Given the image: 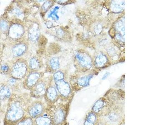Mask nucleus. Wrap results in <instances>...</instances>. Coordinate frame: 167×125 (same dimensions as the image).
<instances>
[{"label":"nucleus","mask_w":167,"mask_h":125,"mask_svg":"<svg viewBox=\"0 0 167 125\" xmlns=\"http://www.w3.org/2000/svg\"><path fill=\"white\" fill-rule=\"evenodd\" d=\"M28 106L26 102L21 98L16 97L13 98L9 103L5 114V119L7 124L16 125L26 116Z\"/></svg>","instance_id":"nucleus-1"},{"label":"nucleus","mask_w":167,"mask_h":125,"mask_svg":"<svg viewBox=\"0 0 167 125\" xmlns=\"http://www.w3.org/2000/svg\"><path fill=\"white\" fill-rule=\"evenodd\" d=\"M47 108L46 112L53 125H62L66 120L68 107L62 103L56 102ZM45 112V113H46Z\"/></svg>","instance_id":"nucleus-2"},{"label":"nucleus","mask_w":167,"mask_h":125,"mask_svg":"<svg viewBox=\"0 0 167 125\" xmlns=\"http://www.w3.org/2000/svg\"><path fill=\"white\" fill-rule=\"evenodd\" d=\"M47 107L45 103L41 101H37L29 104L26 108V114L28 116L35 119L44 114Z\"/></svg>","instance_id":"nucleus-3"},{"label":"nucleus","mask_w":167,"mask_h":125,"mask_svg":"<svg viewBox=\"0 0 167 125\" xmlns=\"http://www.w3.org/2000/svg\"><path fill=\"white\" fill-rule=\"evenodd\" d=\"M55 84L57 91L62 98L66 99L70 96L71 93V89L68 83L62 80L57 81Z\"/></svg>","instance_id":"nucleus-4"},{"label":"nucleus","mask_w":167,"mask_h":125,"mask_svg":"<svg viewBox=\"0 0 167 125\" xmlns=\"http://www.w3.org/2000/svg\"><path fill=\"white\" fill-rule=\"evenodd\" d=\"M45 100L48 106L51 105L57 102L59 97V94L56 87L53 86L49 87L46 90Z\"/></svg>","instance_id":"nucleus-5"},{"label":"nucleus","mask_w":167,"mask_h":125,"mask_svg":"<svg viewBox=\"0 0 167 125\" xmlns=\"http://www.w3.org/2000/svg\"><path fill=\"white\" fill-rule=\"evenodd\" d=\"M27 67L25 63L22 61L18 62L14 65L12 74L14 79H22L25 75Z\"/></svg>","instance_id":"nucleus-6"},{"label":"nucleus","mask_w":167,"mask_h":125,"mask_svg":"<svg viewBox=\"0 0 167 125\" xmlns=\"http://www.w3.org/2000/svg\"><path fill=\"white\" fill-rule=\"evenodd\" d=\"M46 85L42 82H39L32 89L31 95L34 98H42L46 93Z\"/></svg>","instance_id":"nucleus-7"},{"label":"nucleus","mask_w":167,"mask_h":125,"mask_svg":"<svg viewBox=\"0 0 167 125\" xmlns=\"http://www.w3.org/2000/svg\"><path fill=\"white\" fill-rule=\"evenodd\" d=\"M40 75L39 73L34 72L29 74L27 78L26 85L28 88L32 89L39 82Z\"/></svg>","instance_id":"nucleus-8"},{"label":"nucleus","mask_w":167,"mask_h":125,"mask_svg":"<svg viewBox=\"0 0 167 125\" xmlns=\"http://www.w3.org/2000/svg\"><path fill=\"white\" fill-rule=\"evenodd\" d=\"M34 125H53L48 116L43 114L34 119Z\"/></svg>","instance_id":"nucleus-9"},{"label":"nucleus","mask_w":167,"mask_h":125,"mask_svg":"<svg viewBox=\"0 0 167 125\" xmlns=\"http://www.w3.org/2000/svg\"><path fill=\"white\" fill-rule=\"evenodd\" d=\"M24 33L23 28L19 25H14L11 28L10 34L12 37L16 38L19 37L23 34Z\"/></svg>","instance_id":"nucleus-10"},{"label":"nucleus","mask_w":167,"mask_h":125,"mask_svg":"<svg viewBox=\"0 0 167 125\" xmlns=\"http://www.w3.org/2000/svg\"><path fill=\"white\" fill-rule=\"evenodd\" d=\"M11 95V89L8 86L3 85L0 89V99L6 100L9 99Z\"/></svg>","instance_id":"nucleus-11"},{"label":"nucleus","mask_w":167,"mask_h":125,"mask_svg":"<svg viewBox=\"0 0 167 125\" xmlns=\"http://www.w3.org/2000/svg\"><path fill=\"white\" fill-rule=\"evenodd\" d=\"M26 49V46L24 44H19L13 48L12 53L16 56H22L25 52Z\"/></svg>","instance_id":"nucleus-12"},{"label":"nucleus","mask_w":167,"mask_h":125,"mask_svg":"<svg viewBox=\"0 0 167 125\" xmlns=\"http://www.w3.org/2000/svg\"><path fill=\"white\" fill-rule=\"evenodd\" d=\"M97 121L96 114L94 112H91L89 113L85 120L84 125H95Z\"/></svg>","instance_id":"nucleus-13"},{"label":"nucleus","mask_w":167,"mask_h":125,"mask_svg":"<svg viewBox=\"0 0 167 125\" xmlns=\"http://www.w3.org/2000/svg\"><path fill=\"white\" fill-rule=\"evenodd\" d=\"M105 102L103 99H99L97 101L93 107V111L95 114L99 113L104 108Z\"/></svg>","instance_id":"nucleus-14"},{"label":"nucleus","mask_w":167,"mask_h":125,"mask_svg":"<svg viewBox=\"0 0 167 125\" xmlns=\"http://www.w3.org/2000/svg\"><path fill=\"white\" fill-rule=\"evenodd\" d=\"M39 33V31L37 28L35 27L32 28L29 31V38L32 41H36L38 38Z\"/></svg>","instance_id":"nucleus-15"},{"label":"nucleus","mask_w":167,"mask_h":125,"mask_svg":"<svg viewBox=\"0 0 167 125\" xmlns=\"http://www.w3.org/2000/svg\"><path fill=\"white\" fill-rule=\"evenodd\" d=\"M16 125H34V119L28 116L24 117Z\"/></svg>","instance_id":"nucleus-16"},{"label":"nucleus","mask_w":167,"mask_h":125,"mask_svg":"<svg viewBox=\"0 0 167 125\" xmlns=\"http://www.w3.org/2000/svg\"><path fill=\"white\" fill-rule=\"evenodd\" d=\"M76 57L79 63L84 67H87L90 64V62L87 61V58L82 54H78L76 55Z\"/></svg>","instance_id":"nucleus-17"},{"label":"nucleus","mask_w":167,"mask_h":125,"mask_svg":"<svg viewBox=\"0 0 167 125\" xmlns=\"http://www.w3.org/2000/svg\"><path fill=\"white\" fill-rule=\"evenodd\" d=\"M92 77V76H91V75L90 76L89 75V76L82 77V78L79 79L78 80V84L80 86H82V87L86 86L87 85H88L89 80H90Z\"/></svg>","instance_id":"nucleus-18"},{"label":"nucleus","mask_w":167,"mask_h":125,"mask_svg":"<svg viewBox=\"0 0 167 125\" xmlns=\"http://www.w3.org/2000/svg\"><path fill=\"white\" fill-rule=\"evenodd\" d=\"M59 7L56 6L55 8H53V10L50 12L49 14L48 18H51L53 20H58L59 19V17L57 15V11L59 10Z\"/></svg>","instance_id":"nucleus-19"},{"label":"nucleus","mask_w":167,"mask_h":125,"mask_svg":"<svg viewBox=\"0 0 167 125\" xmlns=\"http://www.w3.org/2000/svg\"><path fill=\"white\" fill-rule=\"evenodd\" d=\"M50 64L52 69L54 70L57 69L59 67V60L57 58L53 57L51 60Z\"/></svg>","instance_id":"nucleus-20"},{"label":"nucleus","mask_w":167,"mask_h":125,"mask_svg":"<svg viewBox=\"0 0 167 125\" xmlns=\"http://www.w3.org/2000/svg\"><path fill=\"white\" fill-rule=\"evenodd\" d=\"M108 118L111 122H117L120 119V116L118 114L115 112H111L108 115Z\"/></svg>","instance_id":"nucleus-21"},{"label":"nucleus","mask_w":167,"mask_h":125,"mask_svg":"<svg viewBox=\"0 0 167 125\" xmlns=\"http://www.w3.org/2000/svg\"><path fill=\"white\" fill-rule=\"evenodd\" d=\"M29 65H30V67L31 69H37L39 67V61L36 58H33L30 60Z\"/></svg>","instance_id":"nucleus-22"},{"label":"nucleus","mask_w":167,"mask_h":125,"mask_svg":"<svg viewBox=\"0 0 167 125\" xmlns=\"http://www.w3.org/2000/svg\"><path fill=\"white\" fill-rule=\"evenodd\" d=\"M53 78L56 81L62 80L64 78V75L63 73L62 72L58 71L54 73Z\"/></svg>","instance_id":"nucleus-23"},{"label":"nucleus","mask_w":167,"mask_h":125,"mask_svg":"<svg viewBox=\"0 0 167 125\" xmlns=\"http://www.w3.org/2000/svg\"><path fill=\"white\" fill-rule=\"evenodd\" d=\"M51 5H52V2L51 1H48L46 2L45 3L43 4V6H42V8L43 10L44 11H46L49 9V8L51 6Z\"/></svg>","instance_id":"nucleus-24"},{"label":"nucleus","mask_w":167,"mask_h":125,"mask_svg":"<svg viewBox=\"0 0 167 125\" xmlns=\"http://www.w3.org/2000/svg\"><path fill=\"white\" fill-rule=\"evenodd\" d=\"M0 28L3 31H5V30H7V28H8V24L6 22L2 21L0 23Z\"/></svg>","instance_id":"nucleus-25"},{"label":"nucleus","mask_w":167,"mask_h":125,"mask_svg":"<svg viewBox=\"0 0 167 125\" xmlns=\"http://www.w3.org/2000/svg\"><path fill=\"white\" fill-rule=\"evenodd\" d=\"M16 79L14 78H11L9 81V85H11V86H13V85H15L16 84Z\"/></svg>","instance_id":"nucleus-26"},{"label":"nucleus","mask_w":167,"mask_h":125,"mask_svg":"<svg viewBox=\"0 0 167 125\" xmlns=\"http://www.w3.org/2000/svg\"><path fill=\"white\" fill-rule=\"evenodd\" d=\"M14 13L17 15H19L22 14L21 12L20 11L19 9H16L14 10Z\"/></svg>","instance_id":"nucleus-27"},{"label":"nucleus","mask_w":167,"mask_h":125,"mask_svg":"<svg viewBox=\"0 0 167 125\" xmlns=\"http://www.w3.org/2000/svg\"><path fill=\"white\" fill-rule=\"evenodd\" d=\"M8 67L6 66H3V67H2V69L4 71H6L8 70Z\"/></svg>","instance_id":"nucleus-28"},{"label":"nucleus","mask_w":167,"mask_h":125,"mask_svg":"<svg viewBox=\"0 0 167 125\" xmlns=\"http://www.w3.org/2000/svg\"><path fill=\"white\" fill-rule=\"evenodd\" d=\"M1 100L0 99V107H1Z\"/></svg>","instance_id":"nucleus-29"},{"label":"nucleus","mask_w":167,"mask_h":125,"mask_svg":"<svg viewBox=\"0 0 167 125\" xmlns=\"http://www.w3.org/2000/svg\"><path fill=\"white\" fill-rule=\"evenodd\" d=\"M120 125H125V124H124V123H123L121 124Z\"/></svg>","instance_id":"nucleus-30"}]
</instances>
